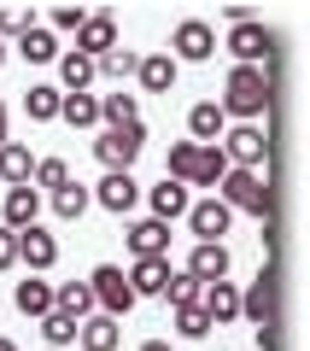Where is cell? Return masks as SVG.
I'll return each instance as SVG.
<instances>
[{
	"label": "cell",
	"mask_w": 310,
	"mask_h": 351,
	"mask_svg": "<svg viewBox=\"0 0 310 351\" xmlns=\"http://www.w3.org/2000/svg\"><path fill=\"white\" fill-rule=\"evenodd\" d=\"M223 117H240V123H258L270 112V71L263 64H235L223 82Z\"/></svg>",
	"instance_id": "cell-1"
},
{
	"label": "cell",
	"mask_w": 310,
	"mask_h": 351,
	"mask_svg": "<svg viewBox=\"0 0 310 351\" xmlns=\"http://www.w3.org/2000/svg\"><path fill=\"white\" fill-rule=\"evenodd\" d=\"M217 199H223L228 211H252L263 223L270 205H275V193H270V182H263V170H228L223 182H217Z\"/></svg>",
	"instance_id": "cell-2"
},
{
	"label": "cell",
	"mask_w": 310,
	"mask_h": 351,
	"mask_svg": "<svg viewBox=\"0 0 310 351\" xmlns=\"http://www.w3.org/2000/svg\"><path fill=\"white\" fill-rule=\"evenodd\" d=\"M88 293H94V311H99V316H112V322L135 311V293H129V276L117 269V263H99L94 276H88Z\"/></svg>",
	"instance_id": "cell-3"
},
{
	"label": "cell",
	"mask_w": 310,
	"mask_h": 351,
	"mask_svg": "<svg viewBox=\"0 0 310 351\" xmlns=\"http://www.w3.org/2000/svg\"><path fill=\"white\" fill-rule=\"evenodd\" d=\"M223 158L228 170H263V158H270V135H263L258 123H240V129H223Z\"/></svg>",
	"instance_id": "cell-4"
},
{
	"label": "cell",
	"mask_w": 310,
	"mask_h": 351,
	"mask_svg": "<svg viewBox=\"0 0 310 351\" xmlns=\"http://www.w3.org/2000/svg\"><path fill=\"white\" fill-rule=\"evenodd\" d=\"M141 147H147V129H141V123H129V129H99L94 158L106 164V170H129V164L141 158Z\"/></svg>",
	"instance_id": "cell-5"
},
{
	"label": "cell",
	"mask_w": 310,
	"mask_h": 351,
	"mask_svg": "<svg viewBox=\"0 0 310 351\" xmlns=\"http://www.w3.org/2000/svg\"><path fill=\"white\" fill-rule=\"evenodd\" d=\"M170 59L176 64H205L217 53V29L205 24V18H182V24H176V36H170Z\"/></svg>",
	"instance_id": "cell-6"
},
{
	"label": "cell",
	"mask_w": 310,
	"mask_h": 351,
	"mask_svg": "<svg viewBox=\"0 0 310 351\" xmlns=\"http://www.w3.org/2000/svg\"><path fill=\"white\" fill-rule=\"evenodd\" d=\"M228 223H235V211H228L217 193H211V199H193V205H187V228H193L199 246H223Z\"/></svg>",
	"instance_id": "cell-7"
},
{
	"label": "cell",
	"mask_w": 310,
	"mask_h": 351,
	"mask_svg": "<svg viewBox=\"0 0 310 351\" xmlns=\"http://www.w3.org/2000/svg\"><path fill=\"white\" fill-rule=\"evenodd\" d=\"M240 316L252 322V334H270L275 328V281H270V269H258V281L240 293Z\"/></svg>",
	"instance_id": "cell-8"
},
{
	"label": "cell",
	"mask_w": 310,
	"mask_h": 351,
	"mask_svg": "<svg viewBox=\"0 0 310 351\" xmlns=\"http://www.w3.org/2000/svg\"><path fill=\"white\" fill-rule=\"evenodd\" d=\"M88 199H99L112 217H129V211H135V199H141V182H135L129 170H106V182H99Z\"/></svg>",
	"instance_id": "cell-9"
},
{
	"label": "cell",
	"mask_w": 310,
	"mask_h": 351,
	"mask_svg": "<svg viewBox=\"0 0 310 351\" xmlns=\"http://www.w3.org/2000/svg\"><path fill=\"white\" fill-rule=\"evenodd\" d=\"M112 47H117V24H112V12H88L82 29H76V47H71V53H82V59H106Z\"/></svg>",
	"instance_id": "cell-10"
},
{
	"label": "cell",
	"mask_w": 310,
	"mask_h": 351,
	"mask_svg": "<svg viewBox=\"0 0 310 351\" xmlns=\"http://www.w3.org/2000/svg\"><path fill=\"white\" fill-rule=\"evenodd\" d=\"M18 263H29V276H47L53 263H59V240L47 234V228H24V234H18Z\"/></svg>",
	"instance_id": "cell-11"
},
{
	"label": "cell",
	"mask_w": 310,
	"mask_h": 351,
	"mask_svg": "<svg viewBox=\"0 0 310 351\" xmlns=\"http://www.w3.org/2000/svg\"><path fill=\"white\" fill-rule=\"evenodd\" d=\"M170 258H135V269H129V293L135 299H164V287H170Z\"/></svg>",
	"instance_id": "cell-12"
},
{
	"label": "cell",
	"mask_w": 310,
	"mask_h": 351,
	"mask_svg": "<svg viewBox=\"0 0 310 351\" xmlns=\"http://www.w3.org/2000/svg\"><path fill=\"white\" fill-rule=\"evenodd\" d=\"M228 53H235L240 64H263L270 71V29L252 18V24H235V36H228Z\"/></svg>",
	"instance_id": "cell-13"
},
{
	"label": "cell",
	"mask_w": 310,
	"mask_h": 351,
	"mask_svg": "<svg viewBox=\"0 0 310 351\" xmlns=\"http://www.w3.org/2000/svg\"><path fill=\"white\" fill-rule=\"evenodd\" d=\"M187 276H193L199 287L228 281V246H193V252H187Z\"/></svg>",
	"instance_id": "cell-14"
},
{
	"label": "cell",
	"mask_w": 310,
	"mask_h": 351,
	"mask_svg": "<svg viewBox=\"0 0 310 351\" xmlns=\"http://www.w3.org/2000/svg\"><path fill=\"white\" fill-rule=\"evenodd\" d=\"M187 129H193V147H217L223 129H228V117H223V106H217V100H199L193 112H187Z\"/></svg>",
	"instance_id": "cell-15"
},
{
	"label": "cell",
	"mask_w": 310,
	"mask_h": 351,
	"mask_svg": "<svg viewBox=\"0 0 310 351\" xmlns=\"http://www.w3.org/2000/svg\"><path fill=\"white\" fill-rule=\"evenodd\" d=\"M152 199V223H176V217H187V205H193V193L182 188V182H170V176H164L158 188L147 193Z\"/></svg>",
	"instance_id": "cell-16"
},
{
	"label": "cell",
	"mask_w": 310,
	"mask_h": 351,
	"mask_svg": "<svg viewBox=\"0 0 310 351\" xmlns=\"http://www.w3.org/2000/svg\"><path fill=\"white\" fill-rule=\"evenodd\" d=\"M129 252H135V258H170V223L141 217V223L129 228Z\"/></svg>",
	"instance_id": "cell-17"
},
{
	"label": "cell",
	"mask_w": 310,
	"mask_h": 351,
	"mask_svg": "<svg viewBox=\"0 0 310 351\" xmlns=\"http://www.w3.org/2000/svg\"><path fill=\"white\" fill-rule=\"evenodd\" d=\"M199 311L211 316V328L235 322V316H240V287H235V281H211V287H205V299H199Z\"/></svg>",
	"instance_id": "cell-18"
},
{
	"label": "cell",
	"mask_w": 310,
	"mask_h": 351,
	"mask_svg": "<svg viewBox=\"0 0 310 351\" xmlns=\"http://www.w3.org/2000/svg\"><path fill=\"white\" fill-rule=\"evenodd\" d=\"M36 217H41V193L36 188H6V223L0 228L24 234V228H36Z\"/></svg>",
	"instance_id": "cell-19"
},
{
	"label": "cell",
	"mask_w": 310,
	"mask_h": 351,
	"mask_svg": "<svg viewBox=\"0 0 310 351\" xmlns=\"http://www.w3.org/2000/svg\"><path fill=\"white\" fill-rule=\"evenodd\" d=\"M53 311L71 316V322H88V316H94V293H88V281H59V287H53Z\"/></svg>",
	"instance_id": "cell-20"
},
{
	"label": "cell",
	"mask_w": 310,
	"mask_h": 351,
	"mask_svg": "<svg viewBox=\"0 0 310 351\" xmlns=\"http://www.w3.org/2000/svg\"><path fill=\"white\" fill-rule=\"evenodd\" d=\"M29 176H36L29 147L24 141H6V147H0V182H6V188H29Z\"/></svg>",
	"instance_id": "cell-21"
},
{
	"label": "cell",
	"mask_w": 310,
	"mask_h": 351,
	"mask_svg": "<svg viewBox=\"0 0 310 351\" xmlns=\"http://www.w3.org/2000/svg\"><path fill=\"white\" fill-rule=\"evenodd\" d=\"M12 304L24 316H53V281H41V276H24L12 287Z\"/></svg>",
	"instance_id": "cell-22"
},
{
	"label": "cell",
	"mask_w": 310,
	"mask_h": 351,
	"mask_svg": "<svg viewBox=\"0 0 310 351\" xmlns=\"http://www.w3.org/2000/svg\"><path fill=\"white\" fill-rule=\"evenodd\" d=\"M135 76H141L147 94H170V88H176V59H170V53H147V59L135 64Z\"/></svg>",
	"instance_id": "cell-23"
},
{
	"label": "cell",
	"mask_w": 310,
	"mask_h": 351,
	"mask_svg": "<svg viewBox=\"0 0 310 351\" xmlns=\"http://www.w3.org/2000/svg\"><path fill=\"white\" fill-rule=\"evenodd\" d=\"M76 339H82V351H117V346H123V334H117V322H112V316H88V322L82 328H76Z\"/></svg>",
	"instance_id": "cell-24"
},
{
	"label": "cell",
	"mask_w": 310,
	"mask_h": 351,
	"mask_svg": "<svg viewBox=\"0 0 310 351\" xmlns=\"http://www.w3.org/2000/svg\"><path fill=\"white\" fill-rule=\"evenodd\" d=\"M223 176H228L223 147H199V152H193V176H187V188H217Z\"/></svg>",
	"instance_id": "cell-25"
},
{
	"label": "cell",
	"mask_w": 310,
	"mask_h": 351,
	"mask_svg": "<svg viewBox=\"0 0 310 351\" xmlns=\"http://www.w3.org/2000/svg\"><path fill=\"white\" fill-rule=\"evenodd\" d=\"M99 123H106V129H129V123H141L135 94H99Z\"/></svg>",
	"instance_id": "cell-26"
},
{
	"label": "cell",
	"mask_w": 310,
	"mask_h": 351,
	"mask_svg": "<svg viewBox=\"0 0 310 351\" xmlns=\"http://www.w3.org/2000/svg\"><path fill=\"white\" fill-rule=\"evenodd\" d=\"M59 76H64L59 94H88V88H94V59H82V53H59Z\"/></svg>",
	"instance_id": "cell-27"
},
{
	"label": "cell",
	"mask_w": 310,
	"mask_h": 351,
	"mask_svg": "<svg viewBox=\"0 0 310 351\" xmlns=\"http://www.w3.org/2000/svg\"><path fill=\"white\" fill-rule=\"evenodd\" d=\"M18 53H24L29 64H47V59H59V36H53V29H41V24H29L24 36H18Z\"/></svg>",
	"instance_id": "cell-28"
},
{
	"label": "cell",
	"mask_w": 310,
	"mask_h": 351,
	"mask_svg": "<svg viewBox=\"0 0 310 351\" xmlns=\"http://www.w3.org/2000/svg\"><path fill=\"white\" fill-rule=\"evenodd\" d=\"M59 117H64L71 129H94V123H99V100H94V94H64V100H59Z\"/></svg>",
	"instance_id": "cell-29"
},
{
	"label": "cell",
	"mask_w": 310,
	"mask_h": 351,
	"mask_svg": "<svg viewBox=\"0 0 310 351\" xmlns=\"http://www.w3.org/2000/svg\"><path fill=\"white\" fill-rule=\"evenodd\" d=\"M59 100H64L59 88L36 82V88H29V94H24V112H29V123H53V117H59Z\"/></svg>",
	"instance_id": "cell-30"
},
{
	"label": "cell",
	"mask_w": 310,
	"mask_h": 351,
	"mask_svg": "<svg viewBox=\"0 0 310 351\" xmlns=\"http://www.w3.org/2000/svg\"><path fill=\"white\" fill-rule=\"evenodd\" d=\"M135 53H129V47H112V53H106V59H94V76H106V82H129V76H135Z\"/></svg>",
	"instance_id": "cell-31"
},
{
	"label": "cell",
	"mask_w": 310,
	"mask_h": 351,
	"mask_svg": "<svg viewBox=\"0 0 310 351\" xmlns=\"http://www.w3.org/2000/svg\"><path fill=\"white\" fill-rule=\"evenodd\" d=\"M29 182H36V193H59L64 182H71V164L64 158H36V176H29Z\"/></svg>",
	"instance_id": "cell-32"
},
{
	"label": "cell",
	"mask_w": 310,
	"mask_h": 351,
	"mask_svg": "<svg viewBox=\"0 0 310 351\" xmlns=\"http://www.w3.org/2000/svg\"><path fill=\"white\" fill-rule=\"evenodd\" d=\"M53 211H59L64 223H76V217L88 211V188H82V182H64V188L53 193Z\"/></svg>",
	"instance_id": "cell-33"
},
{
	"label": "cell",
	"mask_w": 310,
	"mask_h": 351,
	"mask_svg": "<svg viewBox=\"0 0 310 351\" xmlns=\"http://www.w3.org/2000/svg\"><path fill=\"white\" fill-rule=\"evenodd\" d=\"M193 152H199L193 141H176V147H170V158H164V176L187 188V176H193Z\"/></svg>",
	"instance_id": "cell-34"
},
{
	"label": "cell",
	"mask_w": 310,
	"mask_h": 351,
	"mask_svg": "<svg viewBox=\"0 0 310 351\" xmlns=\"http://www.w3.org/2000/svg\"><path fill=\"white\" fill-rule=\"evenodd\" d=\"M164 299H170L176 311H187V304H199V299H205V287H199V281H193V276L182 269V276H170V287H164Z\"/></svg>",
	"instance_id": "cell-35"
},
{
	"label": "cell",
	"mask_w": 310,
	"mask_h": 351,
	"mask_svg": "<svg viewBox=\"0 0 310 351\" xmlns=\"http://www.w3.org/2000/svg\"><path fill=\"white\" fill-rule=\"evenodd\" d=\"M76 328L82 322H71V316H41V339H47V346H76Z\"/></svg>",
	"instance_id": "cell-36"
},
{
	"label": "cell",
	"mask_w": 310,
	"mask_h": 351,
	"mask_svg": "<svg viewBox=\"0 0 310 351\" xmlns=\"http://www.w3.org/2000/svg\"><path fill=\"white\" fill-rule=\"evenodd\" d=\"M176 328H182V339H205L211 334V316L199 311V304H187V311H176Z\"/></svg>",
	"instance_id": "cell-37"
},
{
	"label": "cell",
	"mask_w": 310,
	"mask_h": 351,
	"mask_svg": "<svg viewBox=\"0 0 310 351\" xmlns=\"http://www.w3.org/2000/svg\"><path fill=\"white\" fill-rule=\"evenodd\" d=\"M82 6H59V12H53V29H71V36H76V29H82Z\"/></svg>",
	"instance_id": "cell-38"
},
{
	"label": "cell",
	"mask_w": 310,
	"mask_h": 351,
	"mask_svg": "<svg viewBox=\"0 0 310 351\" xmlns=\"http://www.w3.org/2000/svg\"><path fill=\"white\" fill-rule=\"evenodd\" d=\"M0 269H18V234L0 228Z\"/></svg>",
	"instance_id": "cell-39"
},
{
	"label": "cell",
	"mask_w": 310,
	"mask_h": 351,
	"mask_svg": "<svg viewBox=\"0 0 310 351\" xmlns=\"http://www.w3.org/2000/svg\"><path fill=\"white\" fill-rule=\"evenodd\" d=\"M141 351H170V339H147V346H141Z\"/></svg>",
	"instance_id": "cell-40"
},
{
	"label": "cell",
	"mask_w": 310,
	"mask_h": 351,
	"mask_svg": "<svg viewBox=\"0 0 310 351\" xmlns=\"http://www.w3.org/2000/svg\"><path fill=\"white\" fill-rule=\"evenodd\" d=\"M0 147H6V106H0Z\"/></svg>",
	"instance_id": "cell-41"
},
{
	"label": "cell",
	"mask_w": 310,
	"mask_h": 351,
	"mask_svg": "<svg viewBox=\"0 0 310 351\" xmlns=\"http://www.w3.org/2000/svg\"><path fill=\"white\" fill-rule=\"evenodd\" d=\"M0 351H18V346H12V339H6V334H0Z\"/></svg>",
	"instance_id": "cell-42"
},
{
	"label": "cell",
	"mask_w": 310,
	"mask_h": 351,
	"mask_svg": "<svg viewBox=\"0 0 310 351\" xmlns=\"http://www.w3.org/2000/svg\"><path fill=\"white\" fill-rule=\"evenodd\" d=\"M0 59H6V41H0Z\"/></svg>",
	"instance_id": "cell-43"
},
{
	"label": "cell",
	"mask_w": 310,
	"mask_h": 351,
	"mask_svg": "<svg viewBox=\"0 0 310 351\" xmlns=\"http://www.w3.org/2000/svg\"><path fill=\"white\" fill-rule=\"evenodd\" d=\"M0 29H6V12H0Z\"/></svg>",
	"instance_id": "cell-44"
}]
</instances>
